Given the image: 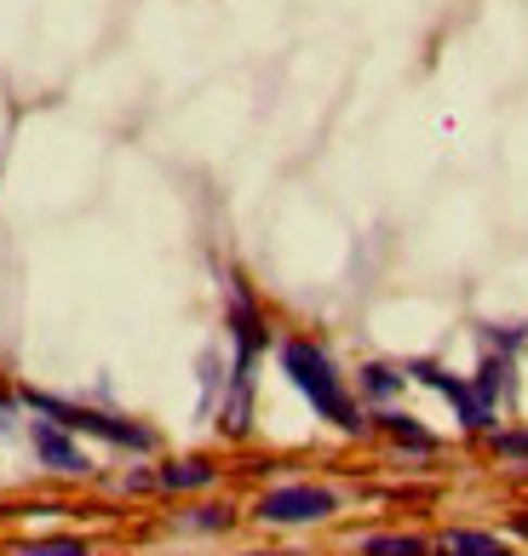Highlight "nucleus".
Here are the masks:
<instances>
[{
    "label": "nucleus",
    "mask_w": 528,
    "mask_h": 556,
    "mask_svg": "<svg viewBox=\"0 0 528 556\" xmlns=\"http://www.w3.org/2000/svg\"><path fill=\"white\" fill-rule=\"evenodd\" d=\"M276 367H281V379L311 402L316 419H328L339 430H362V407L351 396V384H344V374L334 367V356L316 339H281L276 344Z\"/></svg>",
    "instance_id": "nucleus-1"
},
{
    "label": "nucleus",
    "mask_w": 528,
    "mask_h": 556,
    "mask_svg": "<svg viewBox=\"0 0 528 556\" xmlns=\"http://www.w3.org/2000/svg\"><path fill=\"white\" fill-rule=\"evenodd\" d=\"M24 407H29L35 419H52V425L75 430V437H98V442L127 447V453H144V447H150V430H144V425H127V419H115V414H98V407H80V402H64V396H40V390H24Z\"/></svg>",
    "instance_id": "nucleus-2"
},
{
    "label": "nucleus",
    "mask_w": 528,
    "mask_h": 556,
    "mask_svg": "<svg viewBox=\"0 0 528 556\" xmlns=\"http://www.w3.org/2000/svg\"><path fill=\"white\" fill-rule=\"evenodd\" d=\"M334 510H339L334 488H322V482H281V488H271L253 505V517L271 522V528H311V522H328Z\"/></svg>",
    "instance_id": "nucleus-3"
},
{
    "label": "nucleus",
    "mask_w": 528,
    "mask_h": 556,
    "mask_svg": "<svg viewBox=\"0 0 528 556\" xmlns=\"http://www.w3.org/2000/svg\"><path fill=\"white\" fill-rule=\"evenodd\" d=\"M408 384L437 390V396L454 407V419H460L465 430H489V425H494V407L477 396V384H472V379H460V374H449V367H437V362H414V367H408Z\"/></svg>",
    "instance_id": "nucleus-4"
},
{
    "label": "nucleus",
    "mask_w": 528,
    "mask_h": 556,
    "mask_svg": "<svg viewBox=\"0 0 528 556\" xmlns=\"http://www.w3.org/2000/svg\"><path fill=\"white\" fill-rule=\"evenodd\" d=\"M29 442H35V459L47 465V470H64V477H80V470H87V447H80L75 430H64V425L35 419Z\"/></svg>",
    "instance_id": "nucleus-5"
},
{
    "label": "nucleus",
    "mask_w": 528,
    "mask_h": 556,
    "mask_svg": "<svg viewBox=\"0 0 528 556\" xmlns=\"http://www.w3.org/2000/svg\"><path fill=\"white\" fill-rule=\"evenodd\" d=\"M213 477H218V465H208V459H173V465L155 470V488L196 493V488H213Z\"/></svg>",
    "instance_id": "nucleus-6"
},
{
    "label": "nucleus",
    "mask_w": 528,
    "mask_h": 556,
    "mask_svg": "<svg viewBox=\"0 0 528 556\" xmlns=\"http://www.w3.org/2000/svg\"><path fill=\"white\" fill-rule=\"evenodd\" d=\"M437 556H512V545L494 540V533H477V528H454L437 540Z\"/></svg>",
    "instance_id": "nucleus-7"
},
{
    "label": "nucleus",
    "mask_w": 528,
    "mask_h": 556,
    "mask_svg": "<svg viewBox=\"0 0 528 556\" xmlns=\"http://www.w3.org/2000/svg\"><path fill=\"white\" fill-rule=\"evenodd\" d=\"M402 384H408V374H402V367H391V362H368V367H362V379H356V390H362L368 402L402 396Z\"/></svg>",
    "instance_id": "nucleus-8"
},
{
    "label": "nucleus",
    "mask_w": 528,
    "mask_h": 556,
    "mask_svg": "<svg viewBox=\"0 0 528 556\" xmlns=\"http://www.w3.org/2000/svg\"><path fill=\"white\" fill-rule=\"evenodd\" d=\"M379 430H385L397 447H408V453H437V437H431L425 425H414L408 414H379Z\"/></svg>",
    "instance_id": "nucleus-9"
},
{
    "label": "nucleus",
    "mask_w": 528,
    "mask_h": 556,
    "mask_svg": "<svg viewBox=\"0 0 528 556\" xmlns=\"http://www.w3.org/2000/svg\"><path fill=\"white\" fill-rule=\"evenodd\" d=\"M362 556H431V545H425L419 533H368Z\"/></svg>",
    "instance_id": "nucleus-10"
},
{
    "label": "nucleus",
    "mask_w": 528,
    "mask_h": 556,
    "mask_svg": "<svg viewBox=\"0 0 528 556\" xmlns=\"http://www.w3.org/2000/svg\"><path fill=\"white\" fill-rule=\"evenodd\" d=\"M17 556H92V545L87 540H64V533H58V540H29Z\"/></svg>",
    "instance_id": "nucleus-11"
},
{
    "label": "nucleus",
    "mask_w": 528,
    "mask_h": 556,
    "mask_svg": "<svg viewBox=\"0 0 528 556\" xmlns=\"http://www.w3.org/2000/svg\"><path fill=\"white\" fill-rule=\"evenodd\" d=\"M494 453H500V459H512V465H528V430H500Z\"/></svg>",
    "instance_id": "nucleus-12"
},
{
    "label": "nucleus",
    "mask_w": 528,
    "mask_h": 556,
    "mask_svg": "<svg viewBox=\"0 0 528 556\" xmlns=\"http://www.w3.org/2000/svg\"><path fill=\"white\" fill-rule=\"evenodd\" d=\"M185 522H190V528H201V533H218V528H230L236 517H230L225 505H201V510H190Z\"/></svg>",
    "instance_id": "nucleus-13"
}]
</instances>
